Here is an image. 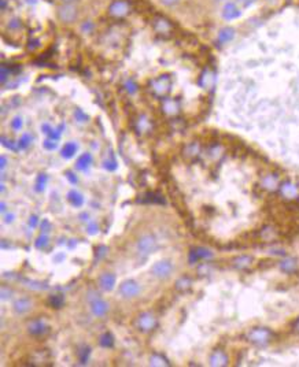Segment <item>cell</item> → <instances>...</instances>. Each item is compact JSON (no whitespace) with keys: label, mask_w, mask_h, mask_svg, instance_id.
Listing matches in <instances>:
<instances>
[{"label":"cell","mask_w":299,"mask_h":367,"mask_svg":"<svg viewBox=\"0 0 299 367\" xmlns=\"http://www.w3.org/2000/svg\"><path fill=\"white\" fill-rule=\"evenodd\" d=\"M58 18L63 23H72L77 19L79 17V10L74 6L73 3H63L62 6H59L58 11Z\"/></svg>","instance_id":"cell-1"},{"label":"cell","mask_w":299,"mask_h":367,"mask_svg":"<svg viewBox=\"0 0 299 367\" xmlns=\"http://www.w3.org/2000/svg\"><path fill=\"white\" fill-rule=\"evenodd\" d=\"M173 271V265L168 262V260H160V262H157L153 267H151V273L154 274V277L157 278H160V280H165V278H169L170 274Z\"/></svg>","instance_id":"cell-2"},{"label":"cell","mask_w":299,"mask_h":367,"mask_svg":"<svg viewBox=\"0 0 299 367\" xmlns=\"http://www.w3.org/2000/svg\"><path fill=\"white\" fill-rule=\"evenodd\" d=\"M120 293L122 295L125 299H132L136 297L140 293V287L138 282H135L133 280L124 281L120 287Z\"/></svg>","instance_id":"cell-3"},{"label":"cell","mask_w":299,"mask_h":367,"mask_svg":"<svg viewBox=\"0 0 299 367\" xmlns=\"http://www.w3.org/2000/svg\"><path fill=\"white\" fill-rule=\"evenodd\" d=\"M129 3L126 0H116L110 4L109 13L113 17H117V18H121V17H125V15L129 14Z\"/></svg>","instance_id":"cell-4"},{"label":"cell","mask_w":299,"mask_h":367,"mask_svg":"<svg viewBox=\"0 0 299 367\" xmlns=\"http://www.w3.org/2000/svg\"><path fill=\"white\" fill-rule=\"evenodd\" d=\"M221 14H222V18H224V19H226V21H232V19H236V18L240 17L241 11L235 1H228V3H225V6L222 7Z\"/></svg>","instance_id":"cell-5"},{"label":"cell","mask_w":299,"mask_h":367,"mask_svg":"<svg viewBox=\"0 0 299 367\" xmlns=\"http://www.w3.org/2000/svg\"><path fill=\"white\" fill-rule=\"evenodd\" d=\"M138 248H139V251L143 252V253H151V252L157 248V241H155V238H154L153 236L146 234V236H143V237L139 240Z\"/></svg>","instance_id":"cell-6"},{"label":"cell","mask_w":299,"mask_h":367,"mask_svg":"<svg viewBox=\"0 0 299 367\" xmlns=\"http://www.w3.org/2000/svg\"><path fill=\"white\" fill-rule=\"evenodd\" d=\"M170 88V78L166 76H162L159 78L154 79L153 81V91L157 95H163L166 94Z\"/></svg>","instance_id":"cell-7"},{"label":"cell","mask_w":299,"mask_h":367,"mask_svg":"<svg viewBox=\"0 0 299 367\" xmlns=\"http://www.w3.org/2000/svg\"><path fill=\"white\" fill-rule=\"evenodd\" d=\"M139 326L141 330L148 331V330H153L154 328L157 326V319L154 317L153 314H150V312H146V314H143L139 319Z\"/></svg>","instance_id":"cell-8"},{"label":"cell","mask_w":299,"mask_h":367,"mask_svg":"<svg viewBox=\"0 0 299 367\" xmlns=\"http://www.w3.org/2000/svg\"><path fill=\"white\" fill-rule=\"evenodd\" d=\"M116 275L111 273H103L99 278V285L104 290H111L116 285Z\"/></svg>","instance_id":"cell-9"},{"label":"cell","mask_w":299,"mask_h":367,"mask_svg":"<svg viewBox=\"0 0 299 367\" xmlns=\"http://www.w3.org/2000/svg\"><path fill=\"white\" fill-rule=\"evenodd\" d=\"M270 337V333L266 329H256L250 333V338L254 341V343H258V344H263L266 343Z\"/></svg>","instance_id":"cell-10"},{"label":"cell","mask_w":299,"mask_h":367,"mask_svg":"<svg viewBox=\"0 0 299 367\" xmlns=\"http://www.w3.org/2000/svg\"><path fill=\"white\" fill-rule=\"evenodd\" d=\"M107 311H109V306L106 302H103L100 299H96L95 302H92V312L95 317H103L106 315Z\"/></svg>","instance_id":"cell-11"},{"label":"cell","mask_w":299,"mask_h":367,"mask_svg":"<svg viewBox=\"0 0 299 367\" xmlns=\"http://www.w3.org/2000/svg\"><path fill=\"white\" fill-rule=\"evenodd\" d=\"M92 163V156L91 154H82L81 156H79L77 162H76V167L81 170V172H85L89 165Z\"/></svg>","instance_id":"cell-12"},{"label":"cell","mask_w":299,"mask_h":367,"mask_svg":"<svg viewBox=\"0 0 299 367\" xmlns=\"http://www.w3.org/2000/svg\"><path fill=\"white\" fill-rule=\"evenodd\" d=\"M32 307V303H30L29 299H18L17 302L14 303V309L18 312V314H23V312H28Z\"/></svg>","instance_id":"cell-13"},{"label":"cell","mask_w":299,"mask_h":367,"mask_svg":"<svg viewBox=\"0 0 299 367\" xmlns=\"http://www.w3.org/2000/svg\"><path fill=\"white\" fill-rule=\"evenodd\" d=\"M226 362H228V359H226L225 353L221 352V351L214 352L212 355V358H210V365L212 366H225Z\"/></svg>","instance_id":"cell-14"},{"label":"cell","mask_w":299,"mask_h":367,"mask_svg":"<svg viewBox=\"0 0 299 367\" xmlns=\"http://www.w3.org/2000/svg\"><path fill=\"white\" fill-rule=\"evenodd\" d=\"M67 200L72 203L74 207H81V206L84 204V197H82V194L79 193L77 191H70V192L67 193Z\"/></svg>","instance_id":"cell-15"},{"label":"cell","mask_w":299,"mask_h":367,"mask_svg":"<svg viewBox=\"0 0 299 367\" xmlns=\"http://www.w3.org/2000/svg\"><path fill=\"white\" fill-rule=\"evenodd\" d=\"M235 36V30L232 28H224L219 30V41L221 44H225L228 41H231Z\"/></svg>","instance_id":"cell-16"},{"label":"cell","mask_w":299,"mask_h":367,"mask_svg":"<svg viewBox=\"0 0 299 367\" xmlns=\"http://www.w3.org/2000/svg\"><path fill=\"white\" fill-rule=\"evenodd\" d=\"M45 330H47V326L41 321H35L29 325L30 334H33V336H41Z\"/></svg>","instance_id":"cell-17"},{"label":"cell","mask_w":299,"mask_h":367,"mask_svg":"<svg viewBox=\"0 0 299 367\" xmlns=\"http://www.w3.org/2000/svg\"><path fill=\"white\" fill-rule=\"evenodd\" d=\"M281 193L284 194L285 197H295L298 194V189L290 182H285L281 185Z\"/></svg>","instance_id":"cell-18"},{"label":"cell","mask_w":299,"mask_h":367,"mask_svg":"<svg viewBox=\"0 0 299 367\" xmlns=\"http://www.w3.org/2000/svg\"><path fill=\"white\" fill-rule=\"evenodd\" d=\"M76 152H77V145L74 144V143H67V144H65V147L62 148V156L66 159H70L73 158Z\"/></svg>","instance_id":"cell-19"},{"label":"cell","mask_w":299,"mask_h":367,"mask_svg":"<svg viewBox=\"0 0 299 367\" xmlns=\"http://www.w3.org/2000/svg\"><path fill=\"white\" fill-rule=\"evenodd\" d=\"M47 181H48V178H47L45 174H39L36 184H35V191H36V192H43L44 188L47 185Z\"/></svg>","instance_id":"cell-20"},{"label":"cell","mask_w":299,"mask_h":367,"mask_svg":"<svg viewBox=\"0 0 299 367\" xmlns=\"http://www.w3.org/2000/svg\"><path fill=\"white\" fill-rule=\"evenodd\" d=\"M99 344L104 347V348H110V347H113V344H114V337L111 336V333L107 331V333L102 334V337L99 340Z\"/></svg>","instance_id":"cell-21"},{"label":"cell","mask_w":299,"mask_h":367,"mask_svg":"<svg viewBox=\"0 0 299 367\" xmlns=\"http://www.w3.org/2000/svg\"><path fill=\"white\" fill-rule=\"evenodd\" d=\"M163 110L169 113V114H175L177 111V103L173 99H166L163 101Z\"/></svg>","instance_id":"cell-22"},{"label":"cell","mask_w":299,"mask_h":367,"mask_svg":"<svg viewBox=\"0 0 299 367\" xmlns=\"http://www.w3.org/2000/svg\"><path fill=\"white\" fill-rule=\"evenodd\" d=\"M32 140H33V137L30 136L29 133H25V135H22L21 138H20V141H18V148H21V150H25V148H28L30 143H32Z\"/></svg>","instance_id":"cell-23"},{"label":"cell","mask_w":299,"mask_h":367,"mask_svg":"<svg viewBox=\"0 0 299 367\" xmlns=\"http://www.w3.org/2000/svg\"><path fill=\"white\" fill-rule=\"evenodd\" d=\"M50 304H51L52 307H55V309H60L62 306H63V303H65V297L62 295H54L50 297Z\"/></svg>","instance_id":"cell-24"},{"label":"cell","mask_w":299,"mask_h":367,"mask_svg":"<svg viewBox=\"0 0 299 367\" xmlns=\"http://www.w3.org/2000/svg\"><path fill=\"white\" fill-rule=\"evenodd\" d=\"M155 28H158V32L159 33H165V32H168L170 30V25L168 23V21H165V19H157L155 21Z\"/></svg>","instance_id":"cell-25"},{"label":"cell","mask_w":299,"mask_h":367,"mask_svg":"<svg viewBox=\"0 0 299 367\" xmlns=\"http://www.w3.org/2000/svg\"><path fill=\"white\" fill-rule=\"evenodd\" d=\"M89 348L88 347H84V348H81L80 351L77 352V355H79V359H80V362L84 365V363H87V360H88V356H89Z\"/></svg>","instance_id":"cell-26"},{"label":"cell","mask_w":299,"mask_h":367,"mask_svg":"<svg viewBox=\"0 0 299 367\" xmlns=\"http://www.w3.org/2000/svg\"><path fill=\"white\" fill-rule=\"evenodd\" d=\"M47 244H48V237H47V234H45V233H44V234H41L40 237L37 238L36 243H35L36 248H39V250H43L44 247H47Z\"/></svg>","instance_id":"cell-27"},{"label":"cell","mask_w":299,"mask_h":367,"mask_svg":"<svg viewBox=\"0 0 299 367\" xmlns=\"http://www.w3.org/2000/svg\"><path fill=\"white\" fill-rule=\"evenodd\" d=\"M151 365H153V366H166L168 363H166V360L163 359L162 356H159V355H154L153 358H151Z\"/></svg>","instance_id":"cell-28"},{"label":"cell","mask_w":299,"mask_h":367,"mask_svg":"<svg viewBox=\"0 0 299 367\" xmlns=\"http://www.w3.org/2000/svg\"><path fill=\"white\" fill-rule=\"evenodd\" d=\"M74 116H76V121H79V122H87L88 121V116L85 113H82V110H80V108L76 110Z\"/></svg>","instance_id":"cell-29"},{"label":"cell","mask_w":299,"mask_h":367,"mask_svg":"<svg viewBox=\"0 0 299 367\" xmlns=\"http://www.w3.org/2000/svg\"><path fill=\"white\" fill-rule=\"evenodd\" d=\"M43 145L45 150H48V151H54V150L57 148V141H55V140H52V138H47V140L43 143Z\"/></svg>","instance_id":"cell-30"},{"label":"cell","mask_w":299,"mask_h":367,"mask_svg":"<svg viewBox=\"0 0 299 367\" xmlns=\"http://www.w3.org/2000/svg\"><path fill=\"white\" fill-rule=\"evenodd\" d=\"M22 125H23V122H22L21 116H15L14 119L11 121V128H13V130H21Z\"/></svg>","instance_id":"cell-31"},{"label":"cell","mask_w":299,"mask_h":367,"mask_svg":"<svg viewBox=\"0 0 299 367\" xmlns=\"http://www.w3.org/2000/svg\"><path fill=\"white\" fill-rule=\"evenodd\" d=\"M295 269V262L292 259H288V260H285L284 263H283V270H285V271H292Z\"/></svg>","instance_id":"cell-32"},{"label":"cell","mask_w":299,"mask_h":367,"mask_svg":"<svg viewBox=\"0 0 299 367\" xmlns=\"http://www.w3.org/2000/svg\"><path fill=\"white\" fill-rule=\"evenodd\" d=\"M125 87H126V91L129 92V94H136L138 92V85L133 82V81H128L126 84H125Z\"/></svg>","instance_id":"cell-33"},{"label":"cell","mask_w":299,"mask_h":367,"mask_svg":"<svg viewBox=\"0 0 299 367\" xmlns=\"http://www.w3.org/2000/svg\"><path fill=\"white\" fill-rule=\"evenodd\" d=\"M87 231L89 234H96V233H98V223H95V222L88 223Z\"/></svg>","instance_id":"cell-34"},{"label":"cell","mask_w":299,"mask_h":367,"mask_svg":"<svg viewBox=\"0 0 299 367\" xmlns=\"http://www.w3.org/2000/svg\"><path fill=\"white\" fill-rule=\"evenodd\" d=\"M1 141H3V145H6V147H7V148H10L11 151H17V150H18V147H15L14 143H13L11 140H10V141H7V140H6V137H1Z\"/></svg>","instance_id":"cell-35"},{"label":"cell","mask_w":299,"mask_h":367,"mask_svg":"<svg viewBox=\"0 0 299 367\" xmlns=\"http://www.w3.org/2000/svg\"><path fill=\"white\" fill-rule=\"evenodd\" d=\"M104 167L109 170V172H114L116 169H117V162L116 160H111V162H104Z\"/></svg>","instance_id":"cell-36"},{"label":"cell","mask_w":299,"mask_h":367,"mask_svg":"<svg viewBox=\"0 0 299 367\" xmlns=\"http://www.w3.org/2000/svg\"><path fill=\"white\" fill-rule=\"evenodd\" d=\"M65 175H66V178L70 181V184H73V185L74 184H77V177L74 175L73 172H66Z\"/></svg>","instance_id":"cell-37"},{"label":"cell","mask_w":299,"mask_h":367,"mask_svg":"<svg viewBox=\"0 0 299 367\" xmlns=\"http://www.w3.org/2000/svg\"><path fill=\"white\" fill-rule=\"evenodd\" d=\"M179 1H180V0H160V3H162L163 6H166V7H173V6H176Z\"/></svg>","instance_id":"cell-38"},{"label":"cell","mask_w":299,"mask_h":367,"mask_svg":"<svg viewBox=\"0 0 299 367\" xmlns=\"http://www.w3.org/2000/svg\"><path fill=\"white\" fill-rule=\"evenodd\" d=\"M41 231H43L44 233H48V232L51 231V223L48 222L47 219H44L43 223H41Z\"/></svg>","instance_id":"cell-39"},{"label":"cell","mask_w":299,"mask_h":367,"mask_svg":"<svg viewBox=\"0 0 299 367\" xmlns=\"http://www.w3.org/2000/svg\"><path fill=\"white\" fill-rule=\"evenodd\" d=\"M256 0H238V3L243 6V7H248V6H251L253 3H254Z\"/></svg>","instance_id":"cell-40"},{"label":"cell","mask_w":299,"mask_h":367,"mask_svg":"<svg viewBox=\"0 0 299 367\" xmlns=\"http://www.w3.org/2000/svg\"><path fill=\"white\" fill-rule=\"evenodd\" d=\"M41 130H43V133H45V135L48 136V135L51 133L52 128H51V126H50V125H48V123H44L43 126H41Z\"/></svg>","instance_id":"cell-41"},{"label":"cell","mask_w":299,"mask_h":367,"mask_svg":"<svg viewBox=\"0 0 299 367\" xmlns=\"http://www.w3.org/2000/svg\"><path fill=\"white\" fill-rule=\"evenodd\" d=\"M139 125H140V129H141V130H144V129H146V128H148V126H150V123H148V121H147L146 118L140 119Z\"/></svg>","instance_id":"cell-42"},{"label":"cell","mask_w":299,"mask_h":367,"mask_svg":"<svg viewBox=\"0 0 299 367\" xmlns=\"http://www.w3.org/2000/svg\"><path fill=\"white\" fill-rule=\"evenodd\" d=\"M36 225H37V216L32 215L29 219V226L30 228H36Z\"/></svg>","instance_id":"cell-43"},{"label":"cell","mask_w":299,"mask_h":367,"mask_svg":"<svg viewBox=\"0 0 299 367\" xmlns=\"http://www.w3.org/2000/svg\"><path fill=\"white\" fill-rule=\"evenodd\" d=\"M10 26H11V28H14V29H15V28L21 26V21H20V19H13V21H11V23H10Z\"/></svg>","instance_id":"cell-44"},{"label":"cell","mask_w":299,"mask_h":367,"mask_svg":"<svg viewBox=\"0 0 299 367\" xmlns=\"http://www.w3.org/2000/svg\"><path fill=\"white\" fill-rule=\"evenodd\" d=\"M6 165H7V158H6V156H1V163H0V167H1V170H4Z\"/></svg>","instance_id":"cell-45"},{"label":"cell","mask_w":299,"mask_h":367,"mask_svg":"<svg viewBox=\"0 0 299 367\" xmlns=\"http://www.w3.org/2000/svg\"><path fill=\"white\" fill-rule=\"evenodd\" d=\"M13 218H14V215L13 214H8V215H6V222H13Z\"/></svg>","instance_id":"cell-46"},{"label":"cell","mask_w":299,"mask_h":367,"mask_svg":"<svg viewBox=\"0 0 299 367\" xmlns=\"http://www.w3.org/2000/svg\"><path fill=\"white\" fill-rule=\"evenodd\" d=\"M1 212H4L6 211V203H1Z\"/></svg>","instance_id":"cell-47"},{"label":"cell","mask_w":299,"mask_h":367,"mask_svg":"<svg viewBox=\"0 0 299 367\" xmlns=\"http://www.w3.org/2000/svg\"><path fill=\"white\" fill-rule=\"evenodd\" d=\"M63 258H65V255H63V253H60V255H58V256H57V260H62Z\"/></svg>","instance_id":"cell-48"},{"label":"cell","mask_w":299,"mask_h":367,"mask_svg":"<svg viewBox=\"0 0 299 367\" xmlns=\"http://www.w3.org/2000/svg\"><path fill=\"white\" fill-rule=\"evenodd\" d=\"M62 1H63V3H73L74 0H62Z\"/></svg>","instance_id":"cell-49"},{"label":"cell","mask_w":299,"mask_h":367,"mask_svg":"<svg viewBox=\"0 0 299 367\" xmlns=\"http://www.w3.org/2000/svg\"><path fill=\"white\" fill-rule=\"evenodd\" d=\"M298 330H299V322H298Z\"/></svg>","instance_id":"cell-50"}]
</instances>
